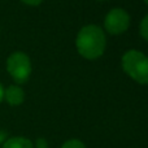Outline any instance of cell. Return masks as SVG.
I'll list each match as a JSON object with an SVG mask.
<instances>
[{
	"label": "cell",
	"instance_id": "6da1fadb",
	"mask_svg": "<svg viewBox=\"0 0 148 148\" xmlns=\"http://www.w3.org/2000/svg\"><path fill=\"white\" fill-rule=\"evenodd\" d=\"M105 35L103 30L96 25H88L81 29L77 35L75 46L81 56L88 60H95L104 53Z\"/></svg>",
	"mask_w": 148,
	"mask_h": 148
},
{
	"label": "cell",
	"instance_id": "7a4b0ae2",
	"mask_svg": "<svg viewBox=\"0 0 148 148\" xmlns=\"http://www.w3.org/2000/svg\"><path fill=\"white\" fill-rule=\"evenodd\" d=\"M122 68L127 75L140 84H148V57L136 49H130L122 56Z\"/></svg>",
	"mask_w": 148,
	"mask_h": 148
},
{
	"label": "cell",
	"instance_id": "3957f363",
	"mask_svg": "<svg viewBox=\"0 0 148 148\" xmlns=\"http://www.w3.org/2000/svg\"><path fill=\"white\" fill-rule=\"evenodd\" d=\"M7 70L13 81L18 84L27 82L31 74L30 59L23 52H14L7 60Z\"/></svg>",
	"mask_w": 148,
	"mask_h": 148
},
{
	"label": "cell",
	"instance_id": "277c9868",
	"mask_svg": "<svg viewBox=\"0 0 148 148\" xmlns=\"http://www.w3.org/2000/svg\"><path fill=\"white\" fill-rule=\"evenodd\" d=\"M130 25V16L127 12L121 8H114L107 14L104 21L105 30L112 35H118V34L125 33Z\"/></svg>",
	"mask_w": 148,
	"mask_h": 148
},
{
	"label": "cell",
	"instance_id": "5b68a950",
	"mask_svg": "<svg viewBox=\"0 0 148 148\" xmlns=\"http://www.w3.org/2000/svg\"><path fill=\"white\" fill-rule=\"evenodd\" d=\"M4 99L7 100V103L9 105L16 107V105H20L23 103V100H25V92H23V90L20 86L12 84L7 90H4Z\"/></svg>",
	"mask_w": 148,
	"mask_h": 148
},
{
	"label": "cell",
	"instance_id": "8992f818",
	"mask_svg": "<svg viewBox=\"0 0 148 148\" xmlns=\"http://www.w3.org/2000/svg\"><path fill=\"white\" fill-rule=\"evenodd\" d=\"M3 148H34V146L29 139L22 136H13L3 144Z\"/></svg>",
	"mask_w": 148,
	"mask_h": 148
},
{
	"label": "cell",
	"instance_id": "52a82bcc",
	"mask_svg": "<svg viewBox=\"0 0 148 148\" xmlns=\"http://www.w3.org/2000/svg\"><path fill=\"white\" fill-rule=\"evenodd\" d=\"M61 148H86L84 144L78 139H70V140L65 142Z\"/></svg>",
	"mask_w": 148,
	"mask_h": 148
},
{
	"label": "cell",
	"instance_id": "ba28073f",
	"mask_svg": "<svg viewBox=\"0 0 148 148\" xmlns=\"http://www.w3.org/2000/svg\"><path fill=\"white\" fill-rule=\"evenodd\" d=\"M140 35L143 36L146 40H148V14L140 22Z\"/></svg>",
	"mask_w": 148,
	"mask_h": 148
},
{
	"label": "cell",
	"instance_id": "9c48e42d",
	"mask_svg": "<svg viewBox=\"0 0 148 148\" xmlns=\"http://www.w3.org/2000/svg\"><path fill=\"white\" fill-rule=\"evenodd\" d=\"M21 1L27 4V5H39L43 0H21Z\"/></svg>",
	"mask_w": 148,
	"mask_h": 148
},
{
	"label": "cell",
	"instance_id": "30bf717a",
	"mask_svg": "<svg viewBox=\"0 0 148 148\" xmlns=\"http://www.w3.org/2000/svg\"><path fill=\"white\" fill-rule=\"evenodd\" d=\"M3 99H4V87H3L1 83H0V103L3 101Z\"/></svg>",
	"mask_w": 148,
	"mask_h": 148
},
{
	"label": "cell",
	"instance_id": "8fae6325",
	"mask_svg": "<svg viewBox=\"0 0 148 148\" xmlns=\"http://www.w3.org/2000/svg\"><path fill=\"white\" fill-rule=\"evenodd\" d=\"M36 148H47V146H46V144H43V146H38Z\"/></svg>",
	"mask_w": 148,
	"mask_h": 148
},
{
	"label": "cell",
	"instance_id": "7c38bea8",
	"mask_svg": "<svg viewBox=\"0 0 148 148\" xmlns=\"http://www.w3.org/2000/svg\"><path fill=\"white\" fill-rule=\"evenodd\" d=\"M144 1H146V3H147V4H148V0H144Z\"/></svg>",
	"mask_w": 148,
	"mask_h": 148
}]
</instances>
